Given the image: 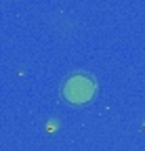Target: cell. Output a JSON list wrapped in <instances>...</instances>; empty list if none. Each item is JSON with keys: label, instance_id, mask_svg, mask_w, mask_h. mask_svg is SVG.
Returning <instances> with one entry per match:
<instances>
[{"label": "cell", "instance_id": "obj_1", "mask_svg": "<svg viewBox=\"0 0 145 151\" xmlns=\"http://www.w3.org/2000/svg\"><path fill=\"white\" fill-rule=\"evenodd\" d=\"M97 92V82L88 73H74L63 84V99L71 105H86Z\"/></svg>", "mask_w": 145, "mask_h": 151}]
</instances>
